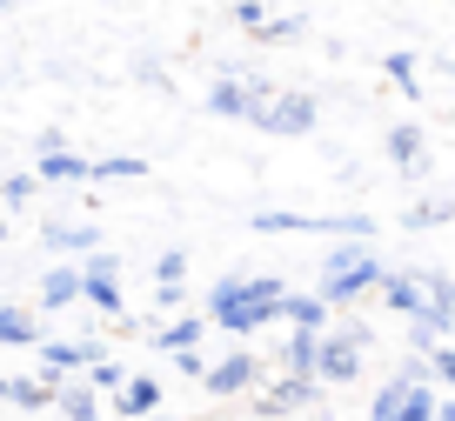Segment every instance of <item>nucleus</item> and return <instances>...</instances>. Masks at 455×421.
<instances>
[{
    "label": "nucleus",
    "mask_w": 455,
    "mask_h": 421,
    "mask_svg": "<svg viewBox=\"0 0 455 421\" xmlns=\"http://www.w3.org/2000/svg\"><path fill=\"white\" fill-rule=\"evenodd\" d=\"M375 281H382V261H375L362 241H341V248L328 254V267H322V301L328 308H348V301L375 295Z\"/></svg>",
    "instance_id": "nucleus-1"
},
{
    "label": "nucleus",
    "mask_w": 455,
    "mask_h": 421,
    "mask_svg": "<svg viewBox=\"0 0 455 421\" xmlns=\"http://www.w3.org/2000/svg\"><path fill=\"white\" fill-rule=\"evenodd\" d=\"M362 341H369V328H335V335L322 328V348H315V375H322L328 388H348V381L362 375Z\"/></svg>",
    "instance_id": "nucleus-2"
},
{
    "label": "nucleus",
    "mask_w": 455,
    "mask_h": 421,
    "mask_svg": "<svg viewBox=\"0 0 455 421\" xmlns=\"http://www.w3.org/2000/svg\"><path fill=\"white\" fill-rule=\"evenodd\" d=\"M248 121H255L261 134L295 140V134H315V121H322V100H315V94H282V100H275V94H268V107H255Z\"/></svg>",
    "instance_id": "nucleus-3"
},
{
    "label": "nucleus",
    "mask_w": 455,
    "mask_h": 421,
    "mask_svg": "<svg viewBox=\"0 0 455 421\" xmlns=\"http://www.w3.org/2000/svg\"><path fill=\"white\" fill-rule=\"evenodd\" d=\"M81 281H87V295H81V301H94L108 322H128V308H121V254H87Z\"/></svg>",
    "instance_id": "nucleus-4"
},
{
    "label": "nucleus",
    "mask_w": 455,
    "mask_h": 421,
    "mask_svg": "<svg viewBox=\"0 0 455 421\" xmlns=\"http://www.w3.org/2000/svg\"><path fill=\"white\" fill-rule=\"evenodd\" d=\"M255 375H261V368H255V354H248V348H235V354H221V361H214L208 375H201V388L228 401V394H248V388H255Z\"/></svg>",
    "instance_id": "nucleus-5"
},
{
    "label": "nucleus",
    "mask_w": 455,
    "mask_h": 421,
    "mask_svg": "<svg viewBox=\"0 0 455 421\" xmlns=\"http://www.w3.org/2000/svg\"><path fill=\"white\" fill-rule=\"evenodd\" d=\"M94 354H100V341H47L41 335V375H54V381L60 375H81Z\"/></svg>",
    "instance_id": "nucleus-6"
},
{
    "label": "nucleus",
    "mask_w": 455,
    "mask_h": 421,
    "mask_svg": "<svg viewBox=\"0 0 455 421\" xmlns=\"http://www.w3.org/2000/svg\"><path fill=\"white\" fill-rule=\"evenodd\" d=\"M54 408H60L68 421H100V388H94V381H68V375H60Z\"/></svg>",
    "instance_id": "nucleus-7"
},
{
    "label": "nucleus",
    "mask_w": 455,
    "mask_h": 421,
    "mask_svg": "<svg viewBox=\"0 0 455 421\" xmlns=\"http://www.w3.org/2000/svg\"><path fill=\"white\" fill-rule=\"evenodd\" d=\"M114 394H121V415H128V421H148V415L161 408V381H155V375H128Z\"/></svg>",
    "instance_id": "nucleus-8"
},
{
    "label": "nucleus",
    "mask_w": 455,
    "mask_h": 421,
    "mask_svg": "<svg viewBox=\"0 0 455 421\" xmlns=\"http://www.w3.org/2000/svg\"><path fill=\"white\" fill-rule=\"evenodd\" d=\"M81 295H87L81 267H47V281H41V308H47V314H54V308H74Z\"/></svg>",
    "instance_id": "nucleus-9"
},
{
    "label": "nucleus",
    "mask_w": 455,
    "mask_h": 421,
    "mask_svg": "<svg viewBox=\"0 0 455 421\" xmlns=\"http://www.w3.org/2000/svg\"><path fill=\"white\" fill-rule=\"evenodd\" d=\"M41 187H81L87 181V161L81 155H68V147H54V155H41Z\"/></svg>",
    "instance_id": "nucleus-10"
},
{
    "label": "nucleus",
    "mask_w": 455,
    "mask_h": 421,
    "mask_svg": "<svg viewBox=\"0 0 455 421\" xmlns=\"http://www.w3.org/2000/svg\"><path fill=\"white\" fill-rule=\"evenodd\" d=\"M375 295H382L388 308H395L402 322H409V314L422 308V281H415V274H388V267H382V281H375Z\"/></svg>",
    "instance_id": "nucleus-11"
},
{
    "label": "nucleus",
    "mask_w": 455,
    "mask_h": 421,
    "mask_svg": "<svg viewBox=\"0 0 455 421\" xmlns=\"http://www.w3.org/2000/svg\"><path fill=\"white\" fill-rule=\"evenodd\" d=\"M0 348H41V322L20 314L14 301H0Z\"/></svg>",
    "instance_id": "nucleus-12"
},
{
    "label": "nucleus",
    "mask_w": 455,
    "mask_h": 421,
    "mask_svg": "<svg viewBox=\"0 0 455 421\" xmlns=\"http://www.w3.org/2000/svg\"><path fill=\"white\" fill-rule=\"evenodd\" d=\"M94 227H68V221H47V234H41V248L47 254H94Z\"/></svg>",
    "instance_id": "nucleus-13"
},
{
    "label": "nucleus",
    "mask_w": 455,
    "mask_h": 421,
    "mask_svg": "<svg viewBox=\"0 0 455 421\" xmlns=\"http://www.w3.org/2000/svg\"><path fill=\"white\" fill-rule=\"evenodd\" d=\"M328 314L335 308H328L322 295H282V322L288 328H328Z\"/></svg>",
    "instance_id": "nucleus-14"
},
{
    "label": "nucleus",
    "mask_w": 455,
    "mask_h": 421,
    "mask_svg": "<svg viewBox=\"0 0 455 421\" xmlns=\"http://www.w3.org/2000/svg\"><path fill=\"white\" fill-rule=\"evenodd\" d=\"M208 107H214V114H228V121H248L255 94H248V81H214V87H208Z\"/></svg>",
    "instance_id": "nucleus-15"
},
{
    "label": "nucleus",
    "mask_w": 455,
    "mask_h": 421,
    "mask_svg": "<svg viewBox=\"0 0 455 421\" xmlns=\"http://www.w3.org/2000/svg\"><path fill=\"white\" fill-rule=\"evenodd\" d=\"M388 161H395L402 174H415V168H422V127H409V121H402V127H388Z\"/></svg>",
    "instance_id": "nucleus-16"
},
{
    "label": "nucleus",
    "mask_w": 455,
    "mask_h": 421,
    "mask_svg": "<svg viewBox=\"0 0 455 421\" xmlns=\"http://www.w3.org/2000/svg\"><path fill=\"white\" fill-rule=\"evenodd\" d=\"M315 348H322V328H295L282 348V368H295V375H315Z\"/></svg>",
    "instance_id": "nucleus-17"
},
{
    "label": "nucleus",
    "mask_w": 455,
    "mask_h": 421,
    "mask_svg": "<svg viewBox=\"0 0 455 421\" xmlns=\"http://www.w3.org/2000/svg\"><path fill=\"white\" fill-rule=\"evenodd\" d=\"M148 161L141 155H108V161H87V181H141Z\"/></svg>",
    "instance_id": "nucleus-18"
},
{
    "label": "nucleus",
    "mask_w": 455,
    "mask_h": 421,
    "mask_svg": "<svg viewBox=\"0 0 455 421\" xmlns=\"http://www.w3.org/2000/svg\"><path fill=\"white\" fill-rule=\"evenodd\" d=\"M201 335H208V314H181V322H168V328H161V335H155V348H195V341Z\"/></svg>",
    "instance_id": "nucleus-19"
},
{
    "label": "nucleus",
    "mask_w": 455,
    "mask_h": 421,
    "mask_svg": "<svg viewBox=\"0 0 455 421\" xmlns=\"http://www.w3.org/2000/svg\"><path fill=\"white\" fill-rule=\"evenodd\" d=\"M435 401H442V394H435V381H415V388L409 394H402V408H395V421H435Z\"/></svg>",
    "instance_id": "nucleus-20"
},
{
    "label": "nucleus",
    "mask_w": 455,
    "mask_h": 421,
    "mask_svg": "<svg viewBox=\"0 0 455 421\" xmlns=\"http://www.w3.org/2000/svg\"><path fill=\"white\" fill-rule=\"evenodd\" d=\"M248 34H255L261 47H275V41L288 47V41H301V20H295V14H268V20H261V28H248Z\"/></svg>",
    "instance_id": "nucleus-21"
},
{
    "label": "nucleus",
    "mask_w": 455,
    "mask_h": 421,
    "mask_svg": "<svg viewBox=\"0 0 455 421\" xmlns=\"http://www.w3.org/2000/svg\"><path fill=\"white\" fill-rule=\"evenodd\" d=\"M87 381H94L100 394H114V388H121V381H128V368L114 361V354H94V361H87Z\"/></svg>",
    "instance_id": "nucleus-22"
},
{
    "label": "nucleus",
    "mask_w": 455,
    "mask_h": 421,
    "mask_svg": "<svg viewBox=\"0 0 455 421\" xmlns=\"http://www.w3.org/2000/svg\"><path fill=\"white\" fill-rule=\"evenodd\" d=\"M155 281H161V288H181V281H188V254H181V248H168V254L155 261Z\"/></svg>",
    "instance_id": "nucleus-23"
},
{
    "label": "nucleus",
    "mask_w": 455,
    "mask_h": 421,
    "mask_svg": "<svg viewBox=\"0 0 455 421\" xmlns=\"http://www.w3.org/2000/svg\"><path fill=\"white\" fill-rule=\"evenodd\" d=\"M388 81H395L402 94H422V81H415V54H388Z\"/></svg>",
    "instance_id": "nucleus-24"
},
{
    "label": "nucleus",
    "mask_w": 455,
    "mask_h": 421,
    "mask_svg": "<svg viewBox=\"0 0 455 421\" xmlns=\"http://www.w3.org/2000/svg\"><path fill=\"white\" fill-rule=\"evenodd\" d=\"M34 187H41V174H14V181H0V208H20Z\"/></svg>",
    "instance_id": "nucleus-25"
},
{
    "label": "nucleus",
    "mask_w": 455,
    "mask_h": 421,
    "mask_svg": "<svg viewBox=\"0 0 455 421\" xmlns=\"http://www.w3.org/2000/svg\"><path fill=\"white\" fill-rule=\"evenodd\" d=\"M428 381L455 388V348H428Z\"/></svg>",
    "instance_id": "nucleus-26"
},
{
    "label": "nucleus",
    "mask_w": 455,
    "mask_h": 421,
    "mask_svg": "<svg viewBox=\"0 0 455 421\" xmlns=\"http://www.w3.org/2000/svg\"><path fill=\"white\" fill-rule=\"evenodd\" d=\"M449 208H455V201H422V208H409V227H435V221H449Z\"/></svg>",
    "instance_id": "nucleus-27"
},
{
    "label": "nucleus",
    "mask_w": 455,
    "mask_h": 421,
    "mask_svg": "<svg viewBox=\"0 0 455 421\" xmlns=\"http://www.w3.org/2000/svg\"><path fill=\"white\" fill-rule=\"evenodd\" d=\"M235 20H242V28H261V20H268V0H242V7H235Z\"/></svg>",
    "instance_id": "nucleus-28"
},
{
    "label": "nucleus",
    "mask_w": 455,
    "mask_h": 421,
    "mask_svg": "<svg viewBox=\"0 0 455 421\" xmlns=\"http://www.w3.org/2000/svg\"><path fill=\"white\" fill-rule=\"evenodd\" d=\"M174 368H181V375H195V381H201V375H208V361H201V354H195V348H174Z\"/></svg>",
    "instance_id": "nucleus-29"
},
{
    "label": "nucleus",
    "mask_w": 455,
    "mask_h": 421,
    "mask_svg": "<svg viewBox=\"0 0 455 421\" xmlns=\"http://www.w3.org/2000/svg\"><path fill=\"white\" fill-rule=\"evenodd\" d=\"M435 421H455V401H435Z\"/></svg>",
    "instance_id": "nucleus-30"
},
{
    "label": "nucleus",
    "mask_w": 455,
    "mask_h": 421,
    "mask_svg": "<svg viewBox=\"0 0 455 421\" xmlns=\"http://www.w3.org/2000/svg\"><path fill=\"white\" fill-rule=\"evenodd\" d=\"M242 421H275V415H242Z\"/></svg>",
    "instance_id": "nucleus-31"
},
{
    "label": "nucleus",
    "mask_w": 455,
    "mask_h": 421,
    "mask_svg": "<svg viewBox=\"0 0 455 421\" xmlns=\"http://www.w3.org/2000/svg\"><path fill=\"white\" fill-rule=\"evenodd\" d=\"M148 421H168V415H148Z\"/></svg>",
    "instance_id": "nucleus-32"
},
{
    "label": "nucleus",
    "mask_w": 455,
    "mask_h": 421,
    "mask_svg": "<svg viewBox=\"0 0 455 421\" xmlns=\"http://www.w3.org/2000/svg\"><path fill=\"white\" fill-rule=\"evenodd\" d=\"M0 241H7V234H0Z\"/></svg>",
    "instance_id": "nucleus-33"
},
{
    "label": "nucleus",
    "mask_w": 455,
    "mask_h": 421,
    "mask_svg": "<svg viewBox=\"0 0 455 421\" xmlns=\"http://www.w3.org/2000/svg\"><path fill=\"white\" fill-rule=\"evenodd\" d=\"M449 7H455V0H449Z\"/></svg>",
    "instance_id": "nucleus-34"
}]
</instances>
